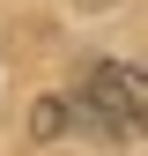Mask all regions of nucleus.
Returning a JSON list of instances; mask_svg holds the SVG:
<instances>
[{
  "label": "nucleus",
  "instance_id": "f03ea898",
  "mask_svg": "<svg viewBox=\"0 0 148 156\" xmlns=\"http://www.w3.org/2000/svg\"><path fill=\"white\" fill-rule=\"evenodd\" d=\"M67 97H37V112H30V134H37V141H59V134H67Z\"/></svg>",
  "mask_w": 148,
  "mask_h": 156
},
{
  "label": "nucleus",
  "instance_id": "f257e3e1",
  "mask_svg": "<svg viewBox=\"0 0 148 156\" xmlns=\"http://www.w3.org/2000/svg\"><path fill=\"white\" fill-rule=\"evenodd\" d=\"M74 112L104 141H133V134H148V74L126 67V60H96L74 89Z\"/></svg>",
  "mask_w": 148,
  "mask_h": 156
},
{
  "label": "nucleus",
  "instance_id": "7ed1b4c3",
  "mask_svg": "<svg viewBox=\"0 0 148 156\" xmlns=\"http://www.w3.org/2000/svg\"><path fill=\"white\" fill-rule=\"evenodd\" d=\"M82 8H111V0H82Z\"/></svg>",
  "mask_w": 148,
  "mask_h": 156
}]
</instances>
